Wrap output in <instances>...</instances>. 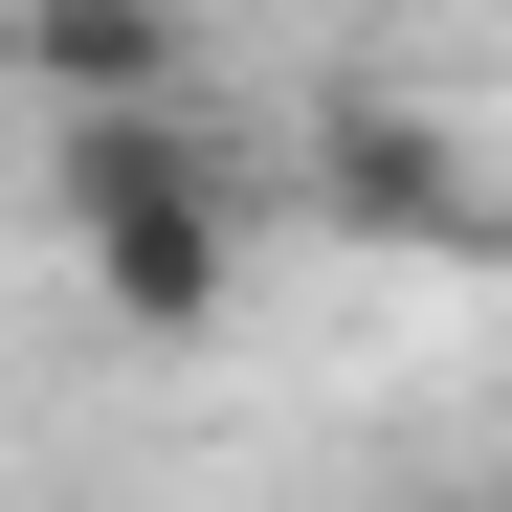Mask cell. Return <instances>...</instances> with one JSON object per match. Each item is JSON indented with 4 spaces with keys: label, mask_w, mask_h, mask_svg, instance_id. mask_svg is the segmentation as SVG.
<instances>
[{
    "label": "cell",
    "mask_w": 512,
    "mask_h": 512,
    "mask_svg": "<svg viewBox=\"0 0 512 512\" xmlns=\"http://www.w3.org/2000/svg\"><path fill=\"white\" fill-rule=\"evenodd\" d=\"M45 223L90 268V312L156 334V357L223 334V290H245V179L201 112H45Z\"/></svg>",
    "instance_id": "cell-1"
},
{
    "label": "cell",
    "mask_w": 512,
    "mask_h": 512,
    "mask_svg": "<svg viewBox=\"0 0 512 512\" xmlns=\"http://www.w3.org/2000/svg\"><path fill=\"white\" fill-rule=\"evenodd\" d=\"M290 223L379 245V268H512V156H490L468 112H423V90H312Z\"/></svg>",
    "instance_id": "cell-2"
},
{
    "label": "cell",
    "mask_w": 512,
    "mask_h": 512,
    "mask_svg": "<svg viewBox=\"0 0 512 512\" xmlns=\"http://www.w3.org/2000/svg\"><path fill=\"white\" fill-rule=\"evenodd\" d=\"M0 67L45 112H179L201 90V0H0Z\"/></svg>",
    "instance_id": "cell-3"
},
{
    "label": "cell",
    "mask_w": 512,
    "mask_h": 512,
    "mask_svg": "<svg viewBox=\"0 0 512 512\" xmlns=\"http://www.w3.org/2000/svg\"><path fill=\"white\" fill-rule=\"evenodd\" d=\"M290 23H334V0H290Z\"/></svg>",
    "instance_id": "cell-4"
}]
</instances>
